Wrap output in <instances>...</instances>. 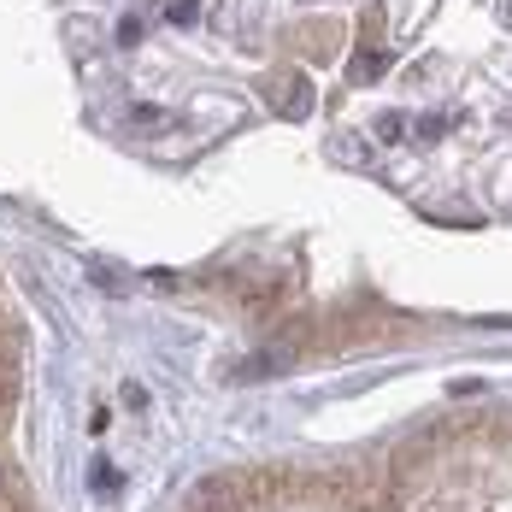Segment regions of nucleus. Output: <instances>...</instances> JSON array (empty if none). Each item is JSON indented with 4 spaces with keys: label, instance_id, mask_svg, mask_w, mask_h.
Returning a JSON list of instances; mask_svg holds the SVG:
<instances>
[{
    "label": "nucleus",
    "instance_id": "nucleus-1",
    "mask_svg": "<svg viewBox=\"0 0 512 512\" xmlns=\"http://www.w3.org/2000/svg\"><path fill=\"white\" fill-rule=\"evenodd\" d=\"M265 95H271V106L283 112V118H312V106H318V89H312V77H301V71H277L271 83H265Z\"/></svg>",
    "mask_w": 512,
    "mask_h": 512
},
{
    "label": "nucleus",
    "instance_id": "nucleus-10",
    "mask_svg": "<svg viewBox=\"0 0 512 512\" xmlns=\"http://www.w3.org/2000/svg\"><path fill=\"white\" fill-rule=\"evenodd\" d=\"M0 489H6V471H0Z\"/></svg>",
    "mask_w": 512,
    "mask_h": 512
},
{
    "label": "nucleus",
    "instance_id": "nucleus-9",
    "mask_svg": "<svg viewBox=\"0 0 512 512\" xmlns=\"http://www.w3.org/2000/svg\"><path fill=\"white\" fill-rule=\"evenodd\" d=\"M118 42H124V48H130V42H142V24H136V18H124V24H118Z\"/></svg>",
    "mask_w": 512,
    "mask_h": 512
},
{
    "label": "nucleus",
    "instance_id": "nucleus-3",
    "mask_svg": "<svg viewBox=\"0 0 512 512\" xmlns=\"http://www.w3.org/2000/svg\"><path fill=\"white\" fill-rule=\"evenodd\" d=\"M295 365V348L283 342V348H265V354H254L248 365H236V383H248V377H277V371H289Z\"/></svg>",
    "mask_w": 512,
    "mask_h": 512
},
{
    "label": "nucleus",
    "instance_id": "nucleus-8",
    "mask_svg": "<svg viewBox=\"0 0 512 512\" xmlns=\"http://www.w3.org/2000/svg\"><path fill=\"white\" fill-rule=\"evenodd\" d=\"M12 395H18V377L0 371V418H6V407H12Z\"/></svg>",
    "mask_w": 512,
    "mask_h": 512
},
{
    "label": "nucleus",
    "instance_id": "nucleus-2",
    "mask_svg": "<svg viewBox=\"0 0 512 512\" xmlns=\"http://www.w3.org/2000/svg\"><path fill=\"white\" fill-rule=\"evenodd\" d=\"M189 512H248V483L242 477H201Z\"/></svg>",
    "mask_w": 512,
    "mask_h": 512
},
{
    "label": "nucleus",
    "instance_id": "nucleus-6",
    "mask_svg": "<svg viewBox=\"0 0 512 512\" xmlns=\"http://www.w3.org/2000/svg\"><path fill=\"white\" fill-rule=\"evenodd\" d=\"M442 130H448V118H442V112H430V118H418V136H424V142H436Z\"/></svg>",
    "mask_w": 512,
    "mask_h": 512
},
{
    "label": "nucleus",
    "instance_id": "nucleus-4",
    "mask_svg": "<svg viewBox=\"0 0 512 512\" xmlns=\"http://www.w3.org/2000/svg\"><path fill=\"white\" fill-rule=\"evenodd\" d=\"M383 71H389V53L383 48H359L354 59H348V77H354V83H377Z\"/></svg>",
    "mask_w": 512,
    "mask_h": 512
},
{
    "label": "nucleus",
    "instance_id": "nucleus-5",
    "mask_svg": "<svg viewBox=\"0 0 512 512\" xmlns=\"http://www.w3.org/2000/svg\"><path fill=\"white\" fill-rule=\"evenodd\" d=\"M165 18L171 24H195L201 18V0H165Z\"/></svg>",
    "mask_w": 512,
    "mask_h": 512
},
{
    "label": "nucleus",
    "instance_id": "nucleus-7",
    "mask_svg": "<svg viewBox=\"0 0 512 512\" xmlns=\"http://www.w3.org/2000/svg\"><path fill=\"white\" fill-rule=\"evenodd\" d=\"M395 136H401V118H395V112H383V118H377V142H395Z\"/></svg>",
    "mask_w": 512,
    "mask_h": 512
}]
</instances>
